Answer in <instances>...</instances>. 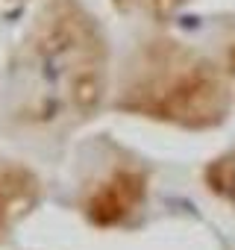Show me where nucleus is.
<instances>
[{"instance_id":"f257e3e1","label":"nucleus","mask_w":235,"mask_h":250,"mask_svg":"<svg viewBox=\"0 0 235 250\" xmlns=\"http://www.w3.org/2000/svg\"><path fill=\"white\" fill-rule=\"evenodd\" d=\"M106 88V47L77 0H47L12 68L15 121L59 133L88 121Z\"/></svg>"},{"instance_id":"f03ea898","label":"nucleus","mask_w":235,"mask_h":250,"mask_svg":"<svg viewBox=\"0 0 235 250\" xmlns=\"http://www.w3.org/2000/svg\"><path fill=\"white\" fill-rule=\"evenodd\" d=\"M144 197V180L136 171H115L100 180L82 200V212L97 227L121 224Z\"/></svg>"},{"instance_id":"7ed1b4c3","label":"nucleus","mask_w":235,"mask_h":250,"mask_svg":"<svg viewBox=\"0 0 235 250\" xmlns=\"http://www.w3.org/2000/svg\"><path fill=\"white\" fill-rule=\"evenodd\" d=\"M39 194L41 183L30 168L15 162H0V244L33 212Z\"/></svg>"},{"instance_id":"20e7f679","label":"nucleus","mask_w":235,"mask_h":250,"mask_svg":"<svg viewBox=\"0 0 235 250\" xmlns=\"http://www.w3.org/2000/svg\"><path fill=\"white\" fill-rule=\"evenodd\" d=\"M121 6H138V9H168L176 0H115Z\"/></svg>"}]
</instances>
